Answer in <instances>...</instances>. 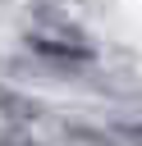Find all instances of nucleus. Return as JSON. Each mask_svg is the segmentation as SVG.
<instances>
[{"label": "nucleus", "mask_w": 142, "mask_h": 146, "mask_svg": "<svg viewBox=\"0 0 142 146\" xmlns=\"http://www.w3.org/2000/svg\"><path fill=\"white\" fill-rule=\"evenodd\" d=\"M0 114H9V119H37V105H32V96L0 87Z\"/></svg>", "instance_id": "obj_2"}, {"label": "nucleus", "mask_w": 142, "mask_h": 146, "mask_svg": "<svg viewBox=\"0 0 142 146\" xmlns=\"http://www.w3.org/2000/svg\"><path fill=\"white\" fill-rule=\"evenodd\" d=\"M27 46H32L37 55H46V59H60V64H87V59H92V46H87V41H60V36L32 32Z\"/></svg>", "instance_id": "obj_1"}, {"label": "nucleus", "mask_w": 142, "mask_h": 146, "mask_svg": "<svg viewBox=\"0 0 142 146\" xmlns=\"http://www.w3.org/2000/svg\"><path fill=\"white\" fill-rule=\"evenodd\" d=\"M0 146H37V141L23 137V132H0Z\"/></svg>", "instance_id": "obj_3"}]
</instances>
